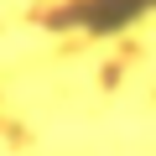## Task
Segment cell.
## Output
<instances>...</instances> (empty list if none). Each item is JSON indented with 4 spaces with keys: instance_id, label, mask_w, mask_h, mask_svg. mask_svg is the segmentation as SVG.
<instances>
[{
    "instance_id": "obj_1",
    "label": "cell",
    "mask_w": 156,
    "mask_h": 156,
    "mask_svg": "<svg viewBox=\"0 0 156 156\" xmlns=\"http://www.w3.org/2000/svg\"><path fill=\"white\" fill-rule=\"evenodd\" d=\"M146 11H156V0H68L62 5V31H125L130 21H140Z\"/></svg>"
}]
</instances>
